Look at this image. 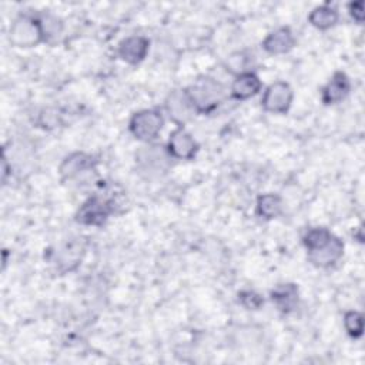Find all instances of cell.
<instances>
[{
    "label": "cell",
    "mask_w": 365,
    "mask_h": 365,
    "mask_svg": "<svg viewBox=\"0 0 365 365\" xmlns=\"http://www.w3.org/2000/svg\"><path fill=\"white\" fill-rule=\"evenodd\" d=\"M271 301L281 314H291L297 309L299 302L298 287L292 282L275 285L269 292Z\"/></svg>",
    "instance_id": "cell-15"
},
{
    "label": "cell",
    "mask_w": 365,
    "mask_h": 365,
    "mask_svg": "<svg viewBox=\"0 0 365 365\" xmlns=\"http://www.w3.org/2000/svg\"><path fill=\"white\" fill-rule=\"evenodd\" d=\"M84 244L81 238H74L63 242L54 252V262L60 272H70L76 269L83 258Z\"/></svg>",
    "instance_id": "cell-10"
},
{
    "label": "cell",
    "mask_w": 365,
    "mask_h": 365,
    "mask_svg": "<svg viewBox=\"0 0 365 365\" xmlns=\"http://www.w3.org/2000/svg\"><path fill=\"white\" fill-rule=\"evenodd\" d=\"M308 252V261L318 267V268H328L334 264H336L342 255H344V242L332 235V238L322 247L312 250V251H307Z\"/></svg>",
    "instance_id": "cell-11"
},
{
    "label": "cell",
    "mask_w": 365,
    "mask_h": 365,
    "mask_svg": "<svg viewBox=\"0 0 365 365\" xmlns=\"http://www.w3.org/2000/svg\"><path fill=\"white\" fill-rule=\"evenodd\" d=\"M351 91V81L342 71H336L321 88V101L325 106H334L345 100Z\"/></svg>",
    "instance_id": "cell-13"
},
{
    "label": "cell",
    "mask_w": 365,
    "mask_h": 365,
    "mask_svg": "<svg viewBox=\"0 0 365 365\" xmlns=\"http://www.w3.org/2000/svg\"><path fill=\"white\" fill-rule=\"evenodd\" d=\"M262 83L254 71H247L235 76L231 84V97L235 100H248L261 91Z\"/></svg>",
    "instance_id": "cell-16"
},
{
    "label": "cell",
    "mask_w": 365,
    "mask_h": 365,
    "mask_svg": "<svg viewBox=\"0 0 365 365\" xmlns=\"http://www.w3.org/2000/svg\"><path fill=\"white\" fill-rule=\"evenodd\" d=\"M348 11H349L351 17L354 19V21H356L358 24H362V21H364V3L361 0L349 3L348 4Z\"/></svg>",
    "instance_id": "cell-24"
},
{
    "label": "cell",
    "mask_w": 365,
    "mask_h": 365,
    "mask_svg": "<svg viewBox=\"0 0 365 365\" xmlns=\"http://www.w3.org/2000/svg\"><path fill=\"white\" fill-rule=\"evenodd\" d=\"M164 125L163 114L154 108H144L134 113L128 121V130L134 138L150 143L155 140Z\"/></svg>",
    "instance_id": "cell-5"
},
{
    "label": "cell",
    "mask_w": 365,
    "mask_h": 365,
    "mask_svg": "<svg viewBox=\"0 0 365 365\" xmlns=\"http://www.w3.org/2000/svg\"><path fill=\"white\" fill-rule=\"evenodd\" d=\"M148 48H150V40L147 37L130 36V37L123 38L118 43L117 54L123 61L135 66L147 57Z\"/></svg>",
    "instance_id": "cell-12"
},
{
    "label": "cell",
    "mask_w": 365,
    "mask_h": 365,
    "mask_svg": "<svg viewBox=\"0 0 365 365\" xmlns=\"http://www.w3.org/2000/svg\"><path fill=\"white\" fill-rule=\"evenodd\" d=\"M255 211L257 215L264 220H274L282 212V198L274 192L261 194L257 198Z\"/></svg>",
    "instance_id": "cell-18"
},
{
    "label": "cell",
    "mask_w": 365,
    "mask_h": 365,
    "mask_svg": "<svg viewBox=\"0 0 365 365\" xmlns=\"http://www.w3.org/2000/svg\"><path fill=\"white\" fill-rule=\"evenodd\" d=\"M115 202L111 198L101 195L88 197L77 210L76 221L81 225L101 227L114 212Z\"/></svg>",
    "instance_id": "cell-4"
},
{
    "label": "cell",
    "mask_w": 365,
    "mask_h": 365,
    "mask_svg": "<svg viewBox=\"0 0 365 365\" xmlns=\"http://www.w3.org/2000/svg\"><path fill=\"white\" fill-rule=\"evenodd\" d=\"M168 154L175 160H192L198 153V143L181 125L171 131L167 143Z\"/></svg>",
    "instance_id": "cell-7"
},
{
    "label": "cell",
    "mask_w": 365,
    "mask_h": 365,
    "mask_svg": "<svg viewBox=\"0 0 365 365\" xmlns=\"http://www.w3.org/2000/svg\"><path fill=\"white\" fill-rule=\"evenodd\" d=\"M164 106H165V111L170 115V118L177 125H181V127L197 114L191 100L188 98V96L185 93V88L171 91L167 96Z\"/></svg>",
    "instance_id": "cell-8"
},
{
    "label": "cell",
    "mask_w": 365,
    "mask_h": 365,
    "mask_svg": "<svg viewBox=\"0 0 365 365\" xmlns=\"http://www.w3.org/2000/svg\"><path fill=\"white\" fill-rule=\"evenodd\" d=\"M98 164V161L87 154V153H73L70 155H67L61 164H60V175L64 181H70V180H78L81 175H86L91 171L96 170V165Z\"/></svg>",
    "instance_id": "cell-9"
},
{
    "label": "cell",
    "mask_w": 365,
    "mask_h": 365,
    "mask_svg": "<svg viewBox=\"0 0 365 365\" xmlns=\"http://www.w3.org/2000/svg\"><path fill=\"white\" fill-rule=\"evenodd\" d=\"M332 235L334 234L325 227H314L305 232V235L302 237V242L307 251H312L325 245L332 238Z\"/></svg>",
    "instance_id": "cell-20"
},
{
    "label": "cell",
    "mask_w": 365,
    "mask_h": 365,
    "mask_svg": "<svg viewBox=\"0 0 365 365\" xmlns=\"http://www.w3.org/2000/svg\"><path fill=\"white\" fill-rule=\"evenodd\" d=\"M251 60H252V56L244 53V51H237V53H232L227 61H225V70L238 76V74H242V73H247V71H251L250 70V64H251Z\"/></svg>",
    "instance_id": "cell-21"
},
{
    "label": "cell",
    "mask_w": 365,
    "mask_h": 365,
    "mask_svg": "<svg viewBox=\"0 0 365 365\" xmlns=\"http://www.w3.org/2000/svg\"><path fill=\"white\" fill-rule=\"evenodd\" d=\"M339 20V13L335 7L322 4L317 6L308 14V21L318 30H328L334 27Z\"/></svg>",
    "instance_id": "cell-17"
},
{
    "label": "cell",
    "mask_w": 365,
    "mask_h": 365,
    "mask_svg": "<svg viewBox=\"0 0 365 365\" xmlns=\"http://www.w3.org/2000/svg\"><path fill=\"white\" fill-rule=\"evenodd\" d=\"M9 40L16 47H33L44 41L38 16L19 14L9 29Z\"/></svg>",
    "instance_id": "cell-2"
},
{
    "label": "cell",
    "mask_w": 365,
    "mask_h": 365,
    "mask_svg": "<svg viewBox=\"0 0 365 365\" xmlns=\"http://www.w3.org/2000/svg\"><path fill=\"white\" fill-rule=\"evenodd\" d=\"M295 36L289 27H278L267 34L261 46L268 54L279 56L291 51L295 47Z\"/></svg>",
    "instance_id": "cell-14"
},
{
    "label": "cell",
    "mask_w": 365,
    "mask_h": 365,
    "mask_svg": "<svg viewBox=\"0 0 365 365\" xmlns=\"http://www.w3.org/2000/svg\"><path fill=\"white\" fill-rule=\"evenodd\" d=\"M38 20L41 24L44 41H47V43L56 41L63 34L64 26H63V21L57 16L50 14V13H41V14H38Z\"/></svg>",
    "instance_id": "cell-19"
},
{
    "label": "cell",
    "mask_w": 365,
    "mask_h": 365,
    "mask_svg": "<svg viewBox=\"0 0 365 365\" xmlns=\"http://www.w3.org/2000/svg\"><path fill=\"white\" fill-rule=\"evenodd\" d=\"M197 114H210L224 101L225 87L210 76L198 77L191 86L185 88Z\"/></svg>",
    "instance_id": "cell-1"
},
{
    "label": "cell",
    "mask_w": 365,
    "mask_h": 365,
    "mask_svg": "<svg viewBox=\"0 0 365 365\" xmlns=\"http://www.w3.org/2000/svg\"><path fill=\"white\" fill-rule=\"evenodd\" d=\"M344 328L346 334L356 339L364 334V317L359 311H348L344 314Z\"/></svg>",
    "instance_id": "cell-22"
},
{
    "label": "cell",
    "mask_w": 365,
    "mask_h": 365,
    "mask_svg": "<svg viewBox=\"0 0 365 365\" xmlns=\"http://www.w3.org/2000/svg\"><path fill=\"white\" fill-rule=\"evenodd\" d=\"M238 302L247 309H259L264 305V298L252 289H244L238 292Z\"/></svg>",
    "instance_id": "cell-23"
},
{
    "label": "cell",
    "mask_w": 365,
    "mask_h": 365,
    "mask_svg": "<svg viewBox=\"0 0 365 365\" xmlns=\"http://www.w3.org/2000/svg\"><path fill=\"white\" fill-rule=\"evenodd\" d=\"M171 158L173 157L168 154L167 148L157 144L140 147V150L135 153L137 168L141 174H144L148 178L165 174L170 167Z\"/></svg>",
    "instance_id": "cell-3"
},
{
    "label": "cell",
    "mask_w": 365,
    "mask_h": 365,
    "mask_svg": "<svg viewBox=\"0 0 365 365\" xmlns=\"http://www.w3.org/2000/svg\"><path fill=\"white\" fill-rule=\"evenodd\" d=\"M294 100V91L291 86L285 81H275L269 84L261 100V106L264 111L271 114H285Z\"/></svg>",
    "instance_id": "cell-6"
}]
</instances>
